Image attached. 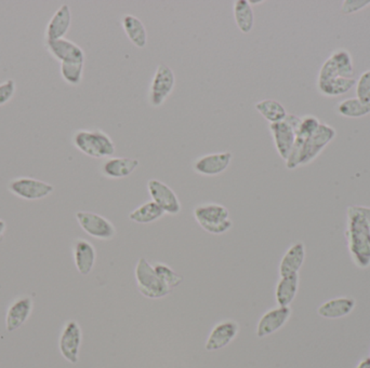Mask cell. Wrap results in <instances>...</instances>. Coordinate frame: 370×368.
I'll return each mask as SVG.
<instances>
[{
	"mask_svg": "<svg viewBox=\"0 0 370 368\" xmlns=\"http://www.w3.org/2000/svg\"><path fill=\"white\" fill-rule=\"evenodd\" d=\"M347 227L345 231L350 255L359 269L370 266V226L357 205L347 209Z\"/></svg>",
	"mask_w": 370,
	"mask_h": 368,
	"instance_id": "6da1fadb",
	"label": "cell"
},
{
	"mask_svg": "<svg viewBox=\"0 0 370 368\" xmlns=\"http://www.w3.org/2000/svg\"><path fill=\"white\" fill-rule=\"evenodd\" d=\"M73 144L79 152L95 159L109 158L116 152L113 140L101 130H79L73 136Z\"/></svg>",
	"mask_w": 370,
	"mask_h": 368,
	"instance_id": "7a4b0ae2",
	"label": "cell"
},
{
	"mask_svg": "<svg viewBox=\"0 0 370 368\" xmlns=\"http://www.w3.org/2000/svg\"><path fill=\"white\" fill-rule=\"evenodd\" d=\"M194 217L199 226L211 235H223L233 227L229 209L217 203L195 207Z\"/></svg>",
	"mask_w": 370,
	"mask_h": 368,
	"instance_id": "3957f363",
	"label": "cell"
},
{
	"mask_svg": "<svg viewBox=\"0 0 370 368\" xmlns=\"http://www.w3.org/2000/svg\"><path fill=\"white\" fill-rule=\"evenodd\" d=\"M134 276H136L138 290L146 298L160 300L172 292L162 283L154 269V266L150 265L145 258H140L138 260L136 270H134Z\"/></svg>",
	"mask_w": 370,
	"mask_h": 368,
	"instance_id": "277c9868",
	"label": "cell"
},
{
	"mask_svg": "<svg viewBox=\"0 0 370 368\" xmlns=\"http://www.w3.org/2000/svg\"><path fill=\"white\" fill-rule=\"evenodd\" d=\"M8 190L23 200L37 201L50 196L54 192V187L36 178H18L10 180Z\"/></svg>",
	"mask_w": 370,
	"mask_h": 368,
	"instance_id": "5b68a950",
	"label": "cell"
},
{
	"mask_svg": "<svg viewBox=\"0 0 370 368\" xmlns=\"http://www.w3.org/2000/svg\"><path fill=\"white\" fill-rule=\"evenodd\" d=\"M335 135H337V131L335 128L321 123L316 132L311 135L304 143L302 152H301L300 160H299V166H306L314 161L317 157L322 154L325 147L333 142Z\"/></svg>",
	"mask_w": 370,
	"mask_h": 368,
	"instance_id": "8992f818",
	"label": "cell"
},
{
	"mask_svg": "<svg viewBox=\"0 0 370 368\" xmlns=\"http://www.w3.org/2000/svg\"><path fill=\"white\" fill-rule=\"evenodd\" d=\"M76 219L81 229L95 239L109 241L116 235L115 226L102 215L80 211L76 213Z\"/></svg>",
	"mask_w": 370,
	"mask_h": 368,
	"instance_id": "52a82bcc",
	"label": "cell"
},
{
	"mask_svg": "<svg viewBox=\"0 0 370 368\" xmlns=\"http://www.w3.org/2000/svg\"><path fill=\"white\" fill-rule=\"evenodd\" d=\"M81 343H83V331L80 325L77 321H67L63 326L59 339V350L62 357L71 364H77Z\"/></svg>",
	"mask_w": 370,
	"mask_h": 368,
	"instance_id": "ba28073f",
	"label": "cell"
},
{
	"mask_svg": "<svg viewBox=\"0 0 370 368\" xmlns=\"http://www.w3.org/2000/svg\"><path fill=\"white\" fill-rule=\"evenodd\" d=\"M176 76L172 69L165 64L158 65L150 91V103L153 107L162 106L174 91Z\"/></svg>",
	"mask_w": 370,
	"mask_h": 368,
	"instance_id": "9c48e42d",
	"label": "cell"
},
{
	"mask_svg": "<svg viewBox=\"0 0 370 368\" xmlns=\"http://www.w3.org/2000/svg\"><path fill=\"white\" fill-rule=\"evenodd\" d=\"M148 194L165 214L177 215L181 212V203L176 192L168 185L158 180H150L148 183Z\"/></svg>",
	"mask_w": 370,
	"mask_h": 368,
	"instance_id": "30bf717a",
	"label": "cell"
},
{
	"mask_svg": "<svg viewBox=\"0 0 370 368\" xmlns=\"http://www.w3.org/2000/svg\"><path fill=\"white\" fill-rule=\"evenodd\" d=\"M34 309V300L28 295L20 296L10 304L6 313V329L10 333L19 329L30 319Z\"/></svg>",
	"mask_w": 370,
	"mask_h": 368,
	"instance_id": "8fae6325",
	"label": "cell"
},
{
	"mask_svg": "<svg viewBox=\"0 0 370 368\" xmlns=\"http://www.w3.org/2000/svg\"><path fill=\"white\" fill-rule=\"evenodd\" d=\"M292 317L290 307H280L271 309L264 313L257 325V336L259 338L270 336L280 331Z\"/></svg>",
	"mask_w": 370,
	"mask_h": 368,
	"instance_id": "7c38bea8",
	"label": "cell"
},
{
	"mask_svg": "<svg viewBox=\"0 0 370 368\" xmlns=\"http://www.w3.org/2000/svg\"><path fill=\"white\" fill-rule=\"evenodd\" d=\"M46 47L49 54L60 63H85L83 49L66 38L47 42Z\"/></svg>",
	"mask_w": 370,
	"mask_h": 368,
	"instance_id": "4fadbf2b",
	"label": "cell"
},
{
	"mask_svg": "<svg viewBox=\"0 0 370 368\" xmlns=\"http://www.w3.org/2000/svg\"><path fill=\"white\" fill-rule=\"evenodd\" d=\"M270 131L273 136L274 144H275L276 150L282 160L288 159L294 142H296L297 131L288 123L286 120H282L276 123L270 125Z\"/></svg>",
	"mask_w": 370,
	"mask_h": 368,
	"instance_id": "5bb4252c",
	"label": "cell"
},
{
	"mask_svg": "<svg viewBox=\"0 0 370 368\" xmlns=\"http://www.w3.org/2000/svg\"><path fill=\"white\" fill-rule=\"evenodd\" d=\"M233 154L229 152H215L201 157L195 161L194 171L205 176H215L225 172L231 164Z\"/></svg>",
	"mask_w": 370,
	"mask_h": 368,
	"instance_id": "9a60e30c",
	"label": "cell"
},
{
	"mask_svg": "<svg viewBox=\"0 0 370 368\" xmlns=\"http://www.w3.org/2000/svg\"><path fill=\"white\" fill-rule=\"evenodd\" d=\"M239 326L237 322L231 320L223 321L213 327L207 339L205 348L209 352L223 349L234 341V338L239 334Z\"/></svg>",
	"mask_w": 370,
	"mask_h": 368,
	"instance_id": "2e32d148",
	"label": "cell"
},
{
	"mask_svg": "<svg viewBox=\"0 0 370 368\" xmlns=\"http://www.w3.org/2000/svg\"><path fill=\"white\" fill-rule=\"evenodd\" d=\"M73 256L75 267L81 276H88L92 272L97 259V252L90 242L77 239L73 244Z\"/></svg>",
	"mask_w": 370,
	"mask_h": 368,
	"instance_id": "e0dca14e",
	"label": "cell"
},
{
	"mask_svg": "<svg viewBox=\"0 0 370 368\" xmlns=\"http://www.w3.org/2000/svg\"><path fill=\"white\" fill-rule=\"evenodd\" d=\"M72 24V11L67 5H62L49 21L44 32L47 42L62 39L70 30Z\"/></svg>",
	"mask_w": 370,
	"mask_h": 368,
	"instance_id": "ac0fdd59",
	"label": "cell"
},
{
	"mask_svg": "<svg viewBox=\"0 0 370 368\" xmlns=\"http://www.w3.org/2000/svg\"><path fill=\"white\" fill-rule=\"evenodd\" d=\"M357 302L352 297H337L325 302L317 309L319 317L329 320L345 318L354 310Z\"/></svg>",
	"mask_w": 370,
	"mask_h": 368,
	"instance_id": "d6986e66",
	"label": "cell"
},
{
	"mask_svg": "<svg viewBox=\"0 0 370 368\" xmlns=\"http://www.w3.org/2000/svg\"><path fill=\"white\" fill-rule=\"evenodd\" d=\"M306 259V247L302 242H296L282 256L280 264V276L299 274Z\"/></svg>",
	"mask_w": 370,
	"mask_h": 368,
	"instance_id": "ffe728a7",
	"label": "cell"
},
{
	"mask_svg": "<svg viewBox=\"0 0 370 368\" xmlns=\"http://www.w3.org/2000/svg\"><path fill=\"white\" fill-rule=\"evenodd\" d=\"M138 166H139V160L133 158H127V157L109 158L103 164L102 172L107 178H124L137 170Z\"/></svg>",
	"mask_w": 370,
	"mask_h": 368,
	"instance_id": "44dd1931",
	"label": "cell"
},
{
	"mask_svg": "<svg viewBox=\"0 0 370 368\" xmlns=\"http://www.w3.org/2000/svg\"><path fill=\"white\" fill-rule=\"evenodd\" d=\"M299 274L290 276H280V280L276 286V302L280 307H290L294 302L299 290Z\"/></svg>",
	"mask_w": 370,
	"mask_h": 368,
	"instance_id": "7402d4cb",
	"label": "cell"
},
{
	"mask_svg": "<svg viewBox=\"0 0 370 368\" xmlns=\"http://www.w3.org/2000/svg\"><path fill=\"white\" fill-rule=\"evenodd\" d=\"M123 27L127 35L128 39L133 46L143 49L148 44V32L145 26L138 19L137 16L127 14L124 16Z\"/></svg>",
	"mask_w": 370,
	"mask_h": 368,
	"instance_id": "603a6c76",
	"label": "cell"
},
{
	"mask_svg": "<svg viewBox=\"0 0 370 368\" xmlns=\"http://www.w3.org/2000/svg\"><path fill=\"white\" fill-rule=\"evenodd\" d=\"M234 19L243 34L251 32L255 25V14L248 0H237L234 3Z\"/></svg>",
	"mask_w": 370,
	"mask_h": 368,
	"instance_id": "cb8c5ba5",
	"label": "cell"
},
{
	"mask_svg": "<svg viewBox=\"0 0 370 368\" xmlns=\"http://www.w3.org/2000/svg\"><path fill=\"white\" fill-rule=\"evenodd\" d=\"M354 85H357L355 78H343V77H338L327 82L317 83L319 93L328 97L345 94Z\"/></svg>",
	"mask_w": 370,
	"mask_h": 368,
	"instance_id": "d4e9b609",
	"label": "cell"
},
{
	"mask_svg": "<svg viewBox=\"0 0 370 368\" xmlns=\"http://www.w3.org/2000/svg\"><path fill=\"white\" fill-rule=\"evenodd\" d=\"M165 212L153 201H148L144 203L141 207L132 211L129 214V219L137 223H150L162 219Z\"/></svg>",
	"mask_w": 370,
	"mask_h": 368,
	"instance_id": "484cf974",
	"label": "cell"
},
{
	"mask_svg": "<svg viewBox=\"0 0 370 368\" xmlns=\"http://www.w3.org/2000/svg\"><path fill=\"white\" fill-rule=\"evenodd\" d=\"M255 107L259 111L260 115L264 119L268 120L270 123L282 121L288 115L282 104L275 99H263V101L258 102Z\"/></svg>",
	"mask_w": 370,
	"mask_h": 368,
	"instance_id": "4316f807",
	"label": "cell"
},
{
	"mask_svg": "<svg viewBox=\"0 0 370 368\" xmlns=\"http://www.w3.org/2000/svg\"><path fill=\"white\" fill-rule=\"evenodd\" d=\"M339 115L347 118H362L370 114V103L365 104L357 97L345 99L337 107Z\"/></svg>",
	"mask_w": 370,
	"mask_h": 368,
	"instance_id": "83f0119b",
	"label": "cell"
},
{
	"mask_svg": "<svg viewBox=\"0 0 370 368\" xmlns=\"http://www.w3.org/2000/svg\"><path fill=\"white\" fill-rule=\"evenodd\" d=\"M331 60L338 69L339 75L343 78H354V65L351 54L345 49H339L331 54Z\"/></svg>",
	"mask_w": 370,
	"mask_h": 368,
	"instance_id": "f1b7e54d",
	"label": "cell"
},
{
	"mask_svg": "<svg viewBox=\"0 0 370 368\" xmlns=\"http://www.w3.org/2000/svg\"><path fill=\"white\" fill-rule=\"evenodd\" d=\"M85 63H60V73L63 80L71 85H78L83 80Z\"/></svg>",
	"mask_w": 370,
	"mask_h": 368,
	"instance_id": "f546056e",
	"label": "cell"
},
{
	"mask_svg": "<svg viewBox=\"0 0 370 368\" xmlns=\"http://www.w3.org/2000/svg\"><path fill=\"white\" fill-rule=\"evenodd\" d=\"M156 274L160 276L162 283L169 288L170 290L178 288L183 282V276L179 274L178 272L174 271L169 266L165 265V264H155L154 265Z\"/></svg>",
	"mask_w": 370,
	"mask_h": 368,
	"instance_id": "4dcf8cb0",
	"label": "cell"
},
{
	"mask_svg": "<svg viewBox=\"0 0 370 368\" xmlns=\"http://www.w3.org/2000/svg\"><path fill=\"white\" fill-rule=\"evenodd\" d=\"M357 97L363 103H370V69L357 81Z\"/></svg>",
	"mask_w": 370,
	"mask_h": 368,
	"instance_id": "1f68e13d",
	"label": "cell"
},
{
	"mask_svg": "<svg viewBox=\"0 0 370 368\" xmlns=\"http://www.w3.org/2000/svg\"><path fill=\"white\" fill-rule=\"evenodd\" d=\"M16 92V85L12 79L0 83V106H4L6 104L9 103Z\"/></svg>",
	"mask_w": 370,
	"mask_h": 368,
	"instance_id": "d6a6232c",
	"label": "cell"
},
{
	"mask_svg": "<svg viewBox=\"0 0 370 368\" xmlns=\"http://www.w3.org/2000/svg\"><path fill=\"white\" fill-rule=\"evenodd\" d=\"M370 5V0H345L341 6L343 13L351 14Z\"/></svg>",
	"mask_w": 370,
	"mask_h": 368,
	"instance_id": "836d02e7",
	"label": "cell"
},
{
	"mask_svg": "<svg viewBox=\"0 0 370 368\" xmlns=\"http://www.w3.org/2000/svg\"><path fill=\"white\" fill-rule=\"evenodd\" d=\"M357 209L363 214V216L365 217L366 221H368L370 226V207H362V205H357Z\"/></svg>",
	"mask_w": 370,
	"mask_h": 368,
	"instance_id": "e575fe53",
	"label": "cell"
},
{
	"mask_svg": "<svg viewBox=\"0 0 370 368\" xmlns=\"http://www.w3.org/2000/svg\"><path fill=\"white\" fill-rule=\"evenodd\" d=\"M6 229H7V225H6L5 221L0 219V242L3 241L4 237H5Z\"/></svg>",
	"mask_w": 370,
	"mask_h": 368,
	"instance_id": "d590c367",
	"label": "cell"
},
{
	"mask_svg": "<svg viewBox=\"0 0 370 368\" xmlns=\"http://www.w3.org/2000/svg\"><path fill=\"white\" fill-rule=\"evenodd\" d=\"M357 368H370L369 357H366V359L362 360V361L359 362V365L357 366Z\"/></svg>",
	"mask_w": 370,
	"mask_h": 368,
	"instance_id": "8d00e7d4",
	"label": "cell"
},
{
	"mask_svg": "<svg viewBox=\"0 0 370 368\" xmlns=\"http://www.w3.org/2000/svg\"><path fill=\"white\" fill-rule=\"evenodd\" d=\"M369 359H370V357H369Z\"/></svg>",
	"mask_w": 370,
	"mask_h": 368,
	"instance_id": "74e56055",
	"label": "cell"
}]
</instances>
